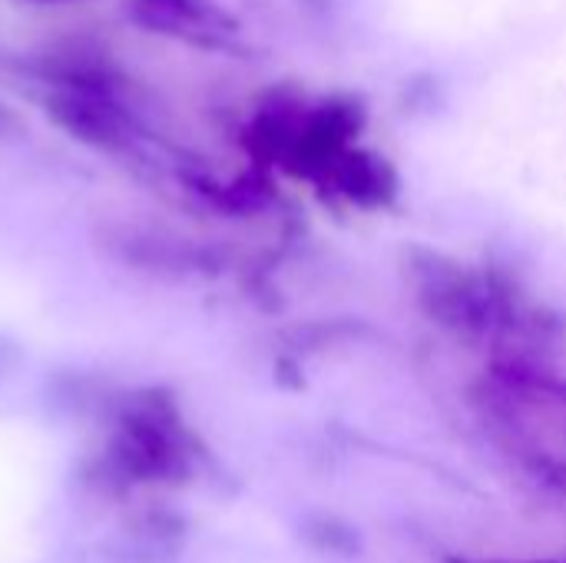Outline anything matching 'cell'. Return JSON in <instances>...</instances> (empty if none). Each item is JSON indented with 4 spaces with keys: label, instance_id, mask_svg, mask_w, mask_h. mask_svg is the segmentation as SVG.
Instances as JSON below:
<instances>
[{
    "label": "cell",
    "instance_id": "3",
    "mask_svg": "<svg viewBox=\"0 0 566 563\" xmlns=\"http://www.w3.org/2000/svg\"><path fill=\"white\" fill-rule=\"evenodd\" d=\"M129 17L133 23L153 33H169L186 40L216 33V20H219L209 0H129Z\"/></svg>",
    "mask_w": 566,
    "mask_h": 563
},
{
    "label": "cell",
    "instance_id": "4",
    "mask_svg": "<svg viewBox=\"0 0 566 563\" xmlns=\"http://www.w3.org/2000/svg\"><path fill=\"white\" fill-rule=\"evenodd\" d=\"M27 129V123L7 106V103H0V139H13V136H20Z\"/></svg>",
    "mask_w": 566,
    "mask_h": 563
},
{
    "label": "cell",
    "instance_id": "1",
    "mask_svg": "<svg viewBox=\"0 0 566 563\" xmlns=\"http://www.w3.org/2000/svg\"><path fill=\"white\" fill-rule=\"evenodd\" d=\"M46 116L70 139L96 153H126L136 139V119L123 110L116 93L56 86L46 96Z\"/></svg>",
    "mask_w": 566,
    "mask_h": 563
},
{
    "label": "cell",
    "instance_id": "5",
    "mask_svg": "<svg viewBox=\"0 0 566 563\" xmlns=\"http://www.w3.org/2000/svg\"><path fill=\"white\" fill-rule=\"evenodd\" d=\"M40 3H60V0H40Z\"/></svg>",
    "mask_w": 566,
    "mask_h": 563
},
{
    "label": "cell",
    "instance_id": "2",
    "mask_svg": "<svg viewBox=\"0 0 566 563\" xmlns=\"http://www.w3.org/2000/svg\"><path fill=\"white\" fill-rule=\"evenodd\" d=\"M99 246L123 265H133L136 272H169L186 269V249L153 229H143L136 222H103L99 226Z\"/></svg>",
    "mask_w": 566,
    "mask_h": 563
}]
</instances>
